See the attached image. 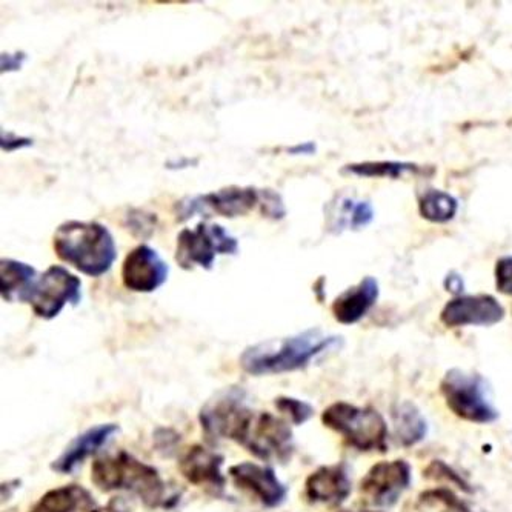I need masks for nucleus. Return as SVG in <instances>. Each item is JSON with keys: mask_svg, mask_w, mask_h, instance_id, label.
Listing matches in <instances>:
<instances>
[{"mask_svg": "<svg viewBox=\"0 0 512 512\" xmlns=\"http://www.w3.org/2000/svg\"><path fill=\"white\" fill-rule=\"evenodd\" d=\"M200 422L210 436L234 440L262 460H286L293 451L290 425L271 413H256L239 397L208 405L200 413Z\"/></svg>", "mask_w": 512, "mask_h": 512, "instance_id": "f257e3e1", "label": "nucleus"}, {"mask_svg": "<svg viewBox=\"0 0 512 512\" xmlns=\"http://www.w3.org/2000/svg\"><path fill=\"white\" fill-rule=\"evenodd\" d=\"M54 253L88 277L110 273L116 263L117 245L107 225L97 220H67L53 237Z\"/></svg>", "mask_w": 512, "mask_h": 512, "instance_id": "f03ea898", "label": "nucleus"}, {"mask_svg": "<svg viewBox=\"0 0 512 512\" xmlns=\"http://www.w3.org/2000/svg\"><path fill=\"white\" fill-rule=\"evenodd\" d=\"M340 343V337L325 336L319 330L305 331L288 339L250 346L240 357V365L251 376L291 373L305 368L311 360Z\"/></svg>", "mask_w": 512, "mask_h": 512, "instance_id": "7ed1b4c3", "label": "nucleus"}, {"mask_svg": "<svg viewBox=\"0 0 512 512\" xmlns=\"http://www.w3.org/2000/svg\"><path fill=\"white\" fill-rule=\"evenodd\" d=\"M91 480L105 493L130 491L151 508L167 506V485L159 471L154 466L140 462L127 451L96 460L91 468Z\"/></svg>", "mask_w": 512, "mask_h": 512, "instance_id": "20e7f679", "label": "nucleus"}, {"mask_svg": "<svg viewBox=\"0 0 512 512\" xmlns=\"http://www.w3.org/2000/svg\"><path fill=\"white\" fill-rule=\"evenodd\" d=\"M322 422L359 451L385 453L388 448V425L377 409L336 402L323 411Z\"/></svg>", "mask_w": 512, "mask_h": 512, "instance_id": "39448f33", "label": "nucleus"}, {"mask_svg": "<svg viewBox=\"0 0 512 512\" xmlns=\"http://www.w3.org/2000/svg\"><path fill=\"white\" fill-rule=\"evenodd\" d=\"M239 240L231 236L219 223L205 220L197 223L194 230L183 228L177 236L176 262L183 270H213L217 256H237Z\"/></svg>", "mask_w": 512, "mask_h": 512, "instance_id": "423d86ee", "label": "nucleus"}, {"mask_svg": "<svg viewBox=\"0 0 512 512\" xmlns=\"http://www.w3.org/2000/svg\"><path fill=\"white\" fill-rule=\"evenodd\" d=\"M446 406L454 416L466 422L493 423L499 419V411L486 394L485 380L477 374H468L462 370H451L440 383Z\"/></svg>", "mask_w": 512, "mask_h": 512, "instance_id": "0eeeda50", "label": "nucleus"}, {"mask_svg": "<svg viewBox=\"0 0 512 512\" xmlns=\"http://www.w3.org/2000/svg\"><path fill=\"white\" fill-rule=\"evenodd\" d=\"M263 190L256 187H231L220 188L199 196L187 197L180 200L174 207L177 222H185L196 214L205 217L216 216L234 217L247 216L251 211L262 207Z\"/></svg>", "mask_w": 512, "mask_h": 512, "instance_id": "6e6552de", "label": "nucleus"}, {"mask_svg": "<svg viewBox=\"0 0 512 512\" xmlns=\"http://www.w3.org/2000/svg\"><path fill=\"white\" fill-rule=\"evenodd\" d=\"M82 300V280L62 265L48 266L34 282L28 302L40 319L59 316L65 306H77Z\"/></svg>", "mask_w": 512, "mask_h": 512, "instance_id": "1a4fd4ad", "label": "nucleus"}, {"mask_svg": "<svg viewBox=\"0 0 512 512\" xmlns=\"http://www.w3.org/2000/svg\"><path fill=\"white\" fill-rule=\"evenodd\" d=\"M168 276L170 265L147 243L131 250L122 265V282L133 293H154L167 283Z\"/></svg>", "mask_w": 512, "mask_h": 512, "instance_id": "9d476101", "label": "nucleus"}, {"mask_svg": "<svg viewBox=\"0 0 512 512\" xmlns=\"http://www.w3.org/2000/svg\"><path fill=\"white\" fill-rule=\"evenodd\" d=\"M411 480V466L405 460L379 462L368 471L360 489L371 505L389 508L396 505L411 485Z\"/></svg>", "mask_w": 512, "mask_h": 512, "instance_id": "9b49d317", "label": "nucleus"}, {"mask_svg": "<svg viewBox=\"0 0 512 512\" xmlns=\"http://www.w3.org/2000/svg\"><path fill=\"white\" fill-rule=\"evenodd\" d=\"M505 308L494 296H459L443 306L440 320L448 328L460 326H493L505 319Z\"/></svg>", "mask_w": 512, "mask_h": 512, "instance_id": "f8f14e48", "label": "nucleus"}, {"mask_svg": "<svg viewBox=\"0 0 512 512\" xmlns=\"http://www.w3.org/2000/svg\"><path fill=\"white\" fill-rule=\"evenodd\" d=\"M230 476L237 488L248 491L266 508H277L288 496V489L277 479L274 469L245 462L231 466Z\"/></svg>", "mask_w": 512, "mask_h": 512, "instance_id": "ddd939ff", "label": "nucleus"}, {"mask_svg": "<svg viewBox=\"0 0 512 512\" xmlns=\"http://www.w3.org/2000/svg\"><path fill=\"white\" fill-rule=\"evenodd\" d=\"M310 502L342 505L351 494V480L343 465L322 466L305 483Z\"/></svg>", "mask_w": 512, "mask_h": 512, "instance_id": "4468645a", "label": "nucleus"}, {"mask_svg": "<svg viewBox=\"0 0 512 512\" xmlns=\"http://www.w3.org/2000/svg\"><path fill=\"white\" fill-rule=\"evenodd\" d=\"M379 294V282L374 277H365L334 300L331 306L334 319L342 325L360 322L376 305Z\"/></svg>", "mask_w": 512, "mask_h": 512, "instance_id": "2eb2a0df", "label": "nucleus"}, {"mask_svg": "<svg viewBox=\"0 0 512 512\" xmlns=\"http://www.w3.org/2000/svg\"><path fill=\"white\" fill-rule=\"evenodd\" d=\"M223 457L200 445L191 446L179 462L182 476L196 486H213L223 488L225 477L222 476Z\"/></svg>", "mask_w": 512, "mask_h": 512, "instance_id": "dca6fc26", "label": "nucleus"}, {"mask_svg": "<svg viewBox=\"0 0 512 512\" xmlns=\"http://www.w3.org/2000/svg\"><path fill=\"white\" fill-rule=\"evenodd\" d=\"M119 431V426L114 423L107 425L94 426L88 429L84 434L73 440L65 449L64 454L53 463L51 468L57 473L70 474L73 473L76 466L84 462L87 457L93 456L102 446L110 442L111 437Z\"/></svg>", "mask_w": 512, "mask_h": 512, "instance_id": "f3484780", "label": "nucleus"}, {"mask_svg": "<svg viewBox=\"0 0 512 512\" xmlns=\"http://www.w3.org/2000/svg\"><path fill=\"white\" fill-rule=\"evenodd\" d=\"M39 273L30 263L4 257L0 260V293L5 302L27 303Z\"/></svg>", "mask_w": 512, "mask_h": 512, "instance_id": "a211bd4d", "label": "nucleus"}, {"mask_svg": "<svg viewBox=\"0 0 512 512\" xmlns=\"http://www.w3.org/2000/svg\"><path fill=\"white\" fill-rule=\"evenodd\" d=\"M94 508L93 497L87 489L79 485H65L51 489L30 512H77L80 509L91 511Z\"/></svg>", "mask_w": 512, "mask_h": 512, "instance_id": "6ab92c4d", "label": "nucleus"}, {"mask_svg": "<svg viewBox=\"0 0 512 512\" xmlns=\"http://www.w3.org/2000/svg\"><path fill=\"white\" fill-rule=\"evenodd\" d=\"M393 425L396 437L403 446H414L428 434L425 417L414 403H397L393 409Z\"/></svg>", "mask_w": 512, "mask_h": 512, "instance_id": "aec40b11", "label": "nucleus"}, {"mask_svg": "<svg viewBox=\"0 0 512 512\" xmlns=\"http://www.w3.org/2000/svg\"><path fill=\"white\" fill-rule=\"evenodd\" d=\"M423 219L433 223H448L459 211V200L442 190H428L419 200Z\"/></svg>", "mask_w": 512, "mask_h": 512, "instance_id": "412c9836", "label": "nucleus"}, {"mask_svg": "<svg viewBox=\"0 0 512 512\" xmlns=\"http://www.w3.org/2000/svg\"><path fill=\"white\" fill-rule=\"evenodd\" d=\"M374 220V208L366 200L342 199L334 216V228L337 230H362Z\"/></svg>", "mask_w": 512, "mask_h": 512, "instance_id": "4be33fe9", "label": "nucleus"}, {"mask_svg": "<svg viewBox=\"0 0 512 512\" xmlns=\"http://www.w3.org/2000/svg\"><path fill=\"white\" fill-rule=\"evenodd\" d=\"M345 171L359 177H382V179H400L408 173L417 171V165L409 162H394V160H382V162H362L346 165Z\"/></svg>", "mask_w": 512, "mask_h": 512, "instance_id": "5701e85b", "label": "nucleus"}, {"mask_svg": "<svg viewBox=\"0 0 512 512\" xmlns=\"http://www.w3.org/2000/svg\"><path fill=\"white\" fill-rule=\"evenodd\" d=\"M125 230L130 231L137 239L147 240L153 236L157 227V216L150 211L140 210V208H131L125 214Z\"/></svg>", "mask_w": 512, "mask_h": 512, "instance_id": "b1692460", "label": "nucleus"}, {"mask_svg": "<svg viewBox=\"0 0 512 512\" xmlns=\"http://www.w3.org/2000/svg\"><path fill=\"white\" fill-rule=\"evenodd\" d=\"M276 406L279 411L290 417L294 425H303L314 416V408L310 403L294 397H279L276 399Z\"/></svg>", "mask_w": 512, "mask_h": 512, "instance_id": "393cba45", "label": "nucleus"}, {"mask_svg": "<svg viewBox=\"0 0 512 512\" xmlns=\"http://www.w3.org/2000/svg\"><path fill=\"white\" fill-rule=\"evenodd\" d=\"M260 214L263 217H270L273 220H282L286 216L285 203H283L282 196L270 188L263 190L262 207H260Z\"/></svg>", "mask_w": 512, "mask_h": 512, "instance_id": "a878e982", "label": "nucleus"}, {"mask_svg": "<svg viewBox=\"0 0 512 512\" xmlns=\"http://www.w3.org/2000/svg\"><path fill=\"white\" fill-rule=\"evenodd\" d=\"M497 290L512 297V256H503L496 263Z\"/></svg>", "mask_w": 512, "mask_h": 512, "instance_id": "bb28decb", "label": "nucleus"}, {"mask_svg": "<svg viewBox=\"0 0 512 512\" xmlns=\"http://www.w3.org/2000/svg\"><path fill=\"white\" fill-rule=\"evenodd\" d=\"M426 476L434 477V479H442V477H445V479L451 480V483H456L460 488L469 491L468 485L463 482V479H460V477L454 473L453 469L449 468L445 463L440 462V460H434V462L428 466Z\"/></svg>", "mask_w": 512, "mask_h": 512, "instance_id": "cd10ccee", "label": "nucleus"}, {"mask_svg": "<svg viewBox=\"0 0 512 512\" xmlns=\"http://www.w3.org/2000/svg\"><path fill=\"white\" fill-rule=\"evenodd\" d=\"M33 145L34 140L31 137L17 136V134L2 131L0 147L5 153H16V151L25 150V148L33 147Z\"/></svg>", "mask_w": 512, "mask_h": 512, "instance_id": "c85d7f7f", "label": "nucleus"}, {"mask_svg": "<svg viewBox=\"0 0 512 512\" xmlns=\"http://www.w3.org/2000/svg\"><path fill=\"white\" fill-rule=\"evenodd\" d=\"M25 62H27V53H24V51L2 53L0 68H2V73H13V71L22 70Z\"/></svg>", "mask_w": 512, "mask_h": 512, "instance_id": "c756f323", "label": "nucleus"}, {"mask_svg": "<svg viewBox=\"0 0 512 512\" xmlns=\"http://www.w3.org/2000/svg\"><path fill=\"white\" fill-rule=\"evenodd\" d=\"M445 288L449 293L459 297L462 296L463 290H465V282H463L459 273H449L445 279Z\"/></svg>", "mask_w": 512, "mask_h": 512, "instance_id": "7c9ffc66", "label": "nucleus"}, {"mask_svg": "<svg viewBox=\"0 0 512 512\" xmlns=\"http://www.w3.org/2000/svg\"><path fill=\"white\" fill-rule=\"evenodd\" d=\"M317 153V145L316 142H300L293 145V147L288 148V154L291 156H313V154Z\"/></svg>", "mask_w": 512, "mask_h": 512, "instance_id": "2f4dec72", "label": "nucleus"}, {"mask_svg": "<svg viewBox=\"0 0 512 512\" xmlns=\"http://www.w3.org/2000/svg\"><path fill=\"white\" fill-rule=\"evenodd\" d=\"M191 165H197L196 159H180L171 160L167 163L168 170H183V168L191 167Z\"/></svg>", "mask_w": 512, "mask_h": 512, "instance_id": "473e14b6", "label": "nucleus"}, {"mask_svg": "<svg viewBox=\"0 0 512 512\" xmlns=\"http://www.w3.org/2000/svg\"><path fill=\"white\" fill-rule=\"evenodd\" d=\"M88 512H122L119 509V506H116V502H111L110 505L105 506V508H93Z\"/></svg>", "mask_w": 512, "mask_h": 512, "instance_id": "72a5a7b5", "label": "nucleus"}, {"mask_svg": "<svg viewBox=\"0 0 512 512\" xmlns=\"http://www.w3.org/2000/svg\"><path fill=\"white\" fill-rule=\"evenodd\" d=\"M356 512H374V511H356ZM376 512H382V511H376Z\"/></svg>", "mask_w": 512, "mask_h": 512, "instance_id": "f704fd0d", "label": "nucleus"}]
</instances>
